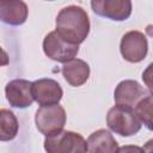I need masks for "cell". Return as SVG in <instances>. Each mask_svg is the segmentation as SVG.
I'll use <instances>...</instances> for the list:
<instances>
[{"mask_svg":"<svg viewBox=\"0 0 153 153\" xmlns=\"http://www.w3.org/2000/svg\"><path fill=\"white\" fill-rule=\"evenodd\" d=\"M56 32L72 44H81L90 33V19L86 11L76 5L63 7L56 16Z\"/></svg>","mask_w":153,"mask_h":153,"instance_id":"obj_1","label":"cell"},{"mask_svg":"<svg viewBox=\"0 0 153 153\" xmlns=\"http://www.w3.org/2000/svg\"><path fill=\"white\" fill-rule=\"evenodd\" d=\"M106 124L110 130L121 136H131L140 131L142 123L133 109L115 105L106 115Z\"/></svg>","mask_w":153,"mask_h":153,"instance_id":"obj_2","label":"cell"},{"mask_svg":"<svg viewBox=\"0 0 153 153\" xmlns=\"http://www.w3.org/2000/svg\"><path fill=\"white\" fill-rule=\"evenodd\" d=\"M47 153H86L87 141L75 131L62 130L44 140Z\"/></svg>","mask_w":153,"mask_h":153,"instance_id":"obj_3","label":"cell"},{"mask_svg":"<svg viewBox=\"0 0 153 153\" xmlns=\"http://www.w3.org/2000/svg\"><path fill=\"white\" fill-rule=\"evenodd\" d=\"M35 123L38 131L42 133L45 137L51 136L62 131L66 124V111L59 104L41 106L36 111Z\"/></svg>","mask_w":153,"mask_h":153,"instance_id":"obj_4","label":"cell"},{"mask_svg":"<svg viewBox=\"0 0 153 153\" xmlns=\"http://www.w3.org/2000/svg\"><path fill=\"white\" fill-rule=\"evenodd\" d=\"M43 51L49 59L66 63L75 59L79 45L65 41L56 31H51L43 39Z\"/></svg>","mask_w":153,"mask_h":153,"instance_id":"obj_5","label":"cell"},{"mask_svg":"<svg viewBox=\"0 0 153 153\" xmlns=\"http://www.w3.org/2000/svg\"><path fill=\"white\" fill-rule=\"evenodd\" d=\"M120 51L126 61L131 63L141 62L148 51V42L146 36L136 30L124 33L121 38Z\"/></svg>","mask_w":153,"mask_h":153,"instance_id":"obj_6","label":"cell"},{"mask_svg":"<svg viewBox=\"0 0 153 153\" xmlns=\"http://www.w3.org/2000/svg\"><path fill=\"white\" fill-rule=\"evenodd\" d=\"M91 7L97 16L114 22L127 20L131 14V1L129 0H93Z\"/></svg>","mask_w":153,"mask_h":153,"instance_id":"obj_7","label":"cell"},{"mask_svg":"<svg viewBox=\"0 0 153 153\" xmlns=\"http://www.w3.org/2000/svg\"><path fill=\"white\" fill-rule=\"evenodd\" d=\"M5 94L10 105L17 109L29 108L35 100L32 94V82L25 79L11 80L5 87Z\"/></svg>","mask_w":153,"mask_h":153,"instance_id":"obj_8","label":"cell"},{"mask_svg":"<svg viewBox=\"0 0 153 153\" xmlns=\"http://www.w3.org/2000/svg\"><path fill=\"white\" fill-rule=\"evenodd\" d=\"M32 94L33 99L41 106H49L59 104L63 96V91L56 80L43 78L32 82Z\"/></svg>","mask_w":153,"mask_h":153,"instance_id":"obj_9","label":"cell"},{"mask_svg":"<svg viewBox=\"0 0 153 153\" xmlns=\"http://www.w3.org/2000/svg\"><path fill=\"white\" fill-rule=\"evenodd\" d=\"M146 96V90L137 81L130 79L118 82L114 92L116 105L133 110L135 109L137 103Z\"/></svg>","mask_w":153,"mask_h":153,"instance_id":"obj_10","label":"cell"},{"mask_svg":"<svg viewBox=\"0 0 153 153\" xmlns=\"http://www.w3.org/2000/svg\"><path fill=\"white\" fill-rule=\"evenodd\" d=\"M27 13H29L27 5L24 1L2 0L0 2V19L5 24L12 26L22 25L26 22Z\"/></svg>","mask_w":153,"mask_h":153,"instance_id":"obj_11","label":"cell"},{"mask_svg":"<svg viewBox=\"0 0 153 153\" xmlns=\"http://www.w3.org/2000/svg\"><path fill=\"white\" fill-rule=\"evenodd\" d=\"M61 73L65 80L74 87L84 85L90 76V66L86 61L81 59H74L63 63L61 67Z\"/></svg>","mask_w":153,"mask_h":153,"instance_id":"obj_12","label":"cell"},{"mask_svg":"<svg viewBox=\"0 0 153 153\" xmlns=\"http://www.w3.org/2000/svg\"><path fill=\"white\" fill-rule=\"evenodd\" d=\"M118 143L106 129H98L87 137L88 153H117Z\"/></svg>","mask_w":153,"mask_h":153,"instance_id":"obj_13","label":"cell"},{"mask_svg":"<svg viewBox=\"0 0 153 153\" xmlns=\"http://www.w3.org/2000/svg\"><path fill=\"white\" fill-rule=\"evenodd\" d=\"M19 130V124L16 115L8 109L0 110V140L11 141L13 140Z\"/></svg>","mask_w":153,"mask_h":153,"instance_id":"obj_14","label":"cell"},{"mask_svg":"<svg viewBox=\"0 0 153 153\" xmlns=\"http://www.w3.org/2000/svg\"><path fill=\"white\" fill-rule=\"evenodd\" d=\"M135 115L140 122L149 130L153 131V96L143 97L134 109Z\"/></svg>","mask_w":153,"mask_h":153,"instance_id":"obj_15","label":"cell"},{"mask_svg":"<svg viewBox=\"0 0 153 153\" xmlns=\"http://www.w3.org/2000/svg\"><path fill=\"white\" fill-rule=\"evenodd\" d=\"M142 80L145 82V85L147 86L148 91L151 92V94L153 96V62H151L146 69L142 72Z\"/></svg>","mask_w":153,"mask_h":153,"instance_id":"obj_16","label":"cell"},{"mask_svg":"<svg viewBox=\"0 0 153 153\" xmlns=\"http://www.w3.org/2000/svg\"><path fill=\"white\" fill-rule=\"evenodd\" d=\"M117 153H143L142 147L135 145H124L118 148Z\"/></svg>","mask_w":153,"mask_h":153,"instance_id":"obj_17","label":"cell"},{"mask_svg":"<svg viewBox=\"0 0 153 153\" xmlns=\"http://www.w3.org/2000/svg\"><path fill=\"white\" fill-rule=\"evenodd\" d=\"M142 149H143V153H153V139L148 140V141L143 145Z\"/></svg>","mask_w":153,"mask_h":153,"instance_id":"obj_18","label":"cell"},{"mask_svg":"<svg viewBox=\"0 0 153 153\" xmlns=\"http://www.w3.org/2000/svg\"><path fill=\"white\" fill-rule=\"evenodd\" d=\"M146 33L151 37H153V24H149L146 26Z\"/></svg>","mask_w":153,"mask_h":153,"instance_id":"obj_19","label":"cell"}]
</instances>
